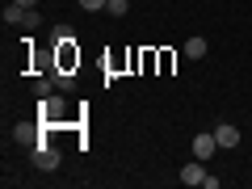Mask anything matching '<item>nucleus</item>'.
<instances>
[{"instance_id": "ddd939ff", "label": "nucleus", "mask_w": 252, "mask_h": 189, "mask_svg": "<svg viewBox=\"0 0 252 189\" xmlns=\"http://www.w3.org/2000/svg\"><path fill=\"white\" fill-rule=\"evenodd\" d=\"M55 89H59V93L72 89V72H55Z\"/></svg>"}, {"instance_id": "9d476101", "label": "nucleus", "mask_w": 252, "mask_h": 189, "mask_svg": "<svg viewBox=\"0 0 252 189\" xmlns=\"http://www.w3.org/2000/svg\"><path fill=\"white\" fill-rule=\"evenodd\" d=\"M42 109H46L51 118H59V114H63V97H46V101H42Z\"/></svg>"}, {"instance_id": "2eb2a0df", "label": "nucleus", "mask_w": 252, "mask_h": 189, "mask_svg": "<svg viewBox=\"0 0 252 189\" xmlns=\"http://www.w3.org/2000/svg\"><path fill=\"white\" fill-rule=\"evenodd\" d=\"M17 4H21V9H34V4H38V0H17Z\"/></svg>"}, {"instance_id": "9b49d317", "label": "nucleus", "mask_w": 252, "mask_h": 189, "mask_svg": "<svg viewBox=\"0 0 252 189\" xmlns=\"http://www.w3.org/2000/svg\"><path fill=\"white\" fill-rule=\"evenodd\" d=\"M76 4H80L84 13H105V4H109V0H76Z\"/></svg>"}, {"instance_id": "1a4fd4ad", "label": "nucleus", "mask_w": 252, "mask_h": 189, "mask_svg": "<svg viewBox=\"0 0 252 189\" xmlns=\"http://www.w3.org/2000/svg\"><path fill=\"white\" fill-rule=\"evenodd\" d=\"M105 13H109V17H126V13H130V0H109Z\"/></svg>"}, {"instance_id": "4468645a", "label": "nucleus", "mask_w": 252, "mask_h": 189, "mask_svg": "<svg viewBox=\"0 0 252 189\" xmlns=\"http://www.w3.org/2000/svg\"><path fill=\"white\" fill-rule=\"evenodd\" d=\"M21 26H26V30H38V13H34V9H26V17H21Z\"/></svg>"}, {"instance_id": "f8f14e48", "label": "nucleus", "mask_w": 252, "mask_h": 189, "mask_svg": "<svg viewBox=\"0 0 252 189\" xmlns=\"http://www.w3.org/2000/svg\"><path fill=\"white\" fill-rule=\"evenodd\" d=\"M51 38H55V42H72L76 34H72V26H55V30H51Z\"/></svg>"}, {"instance_id": "f03ea898", "label": "nucleus", "mask_w": 252, "mask_h": 189, "mask_svg": "<svg viewBox=\"0 0 252 189\" xmlns=\"http://www.w3.org/2000/svg\"><path fill=\"white\" fill-rule=\"evenodd\" d=\"M189 152H193V160H210L219 152V139L215 135H193L189 139Z\"/></svg>"}, {"instance_id": "39448f33", "label": "nucleus", "mask_w": 252, "mask_h": 189, "mask_svg": "<svg viewBox=\"0 0 252 189\" xmlns=\"http://www.w3.org/2000/svg\"><path fill=\"white\" fill-rule=\"evenodd\" d=\"M185 59H206V38H202V34L185 38Z\"/></svg>"}, {"instance_id": "6e6552de", "label": "nucleus", "mask_w": 252, "mask_h": 189, "mask_svg": "<svg viewBox=\"0 0 252 189\" xmlns=\"http://www.w3.org/2000/svg\"><path fill=\"white\" fill-rule=\"evenodd\" d=\"M0 17L9 21V26H21V17H26V9H21L17 0H13V4H4V13H0Z\"/></svg>"}, {"instance_id": "f257e3e1", "label": "nucleus", "mask_w": 252, "mask_h": 189, "mask_svg": "<svg viewBox=\"0 0 252 189\" xmlns=\"http://www.w3.org/2000/svg\"><path fill=\"white\" fill-rule=\"evenodd\" d=\"M63 164V152L55 143H46V139H38L34 143V168H42V172H55Z\"/></svg>"}, {"instance_id": "7ed1b4c3", "label": "nucleus", "mask_w": 252, "mask_h": 189, "mask_svg": "<svg viewBox=\"0 0 252 189\" xmlns=\"http://www.w3.org/2000/svg\"><path fill=\"white\" fill-rule=\"evenodd\" d=\"M206 160H189L185 168H181V185H206Z\"/></svg>"}, {"instance_id": "20e7f679", "label": "nucleus", "mask_w": 252, "mask_h": 189, "mask_svg": "<svg viewBox=\"0 0 252 189\" xmlns=\"http://www.w3.org/2000/svg\"><path fill=\"white\" fill-rule=\"evenodd\" d=\"M215 139H219V147H223V152H231V147H240V126H231V122L215 126Z\"/></svg>"}, {"instance_id": "0eeeda50", "label": "nucleus", "mask_w": 252, "mask_h": 189, "mask_svg": "<svg viewBox=\"0 0 252 189\" xmlns=\"http://www.w3.org/2000/svg\"><path fill=\"white\" fill-rule=\"evenodd\" d=\"M51 89H55V80H46V76H38V80L30 84V93H34L38 101H46V97H51Z\"/></svg>"}, {"instance_id": "423d86ee", "label": "nucleus", "mask_w": 252, "mask_h": 189, "mask_svg": "<svg viewBox=\"0 0 252 189\" xmlns=\"http://www.w3.org/2000/svg\"><path fill=\"white\" fill-rule=\"evenodd\" d=\"M13 139H17V143H38L42 135H38V126H34V122H21L17 130H13Z\"/></svg>"}]
</instances>
